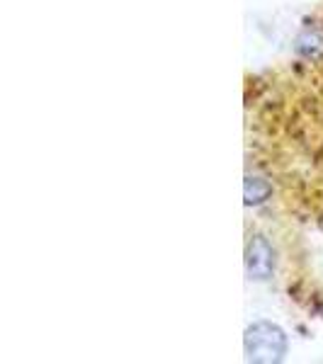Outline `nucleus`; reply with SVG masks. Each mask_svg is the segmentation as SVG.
I'll use <instances>...</instances> for the list:
<instances>
[{
	"instance_id": "1",
	"label": "nucleus",
	"mask_w": 323,
	"mask_h": 364,
	"mask_svg": "<svg viewBox=\"0 0 323 364\" xmlns=\"http://www.w3.org/2000/svg\"><path fill=\"white\" fill-rule=\"evenodd\" d=\"M290 352V338L277 323L258 321L245 328L243 336V355L245 362L258 364H277L285 362Z\"/></svg>"
},
{
	"instance_id": "2",
	"label": "nucleus",
	"mask_w": 323,
	"mask_h": 364,
	"mask_svg": "<svg viewBox=\"0 0 323 364\" xmlns=\"http://www.w3.org/2000/svg\"><path fill=\"white\" fill-rule=\"evenodd\" d=\"M245 274H248V279L253 282H268L270 277L275 274V248L272 243L260 236V233H255V236L248 238V243H245Z\"/></svg>"
},
{
	"instance_id": "3",
	"label": "nucleus",
	"mask_w": 323,
	"mask_h": 364,
	"mask_svg": "<svg viewBox=\"0 0 323 364\" xmlns=\"http://www.w3.org/2000/svg\"><path fill=\"white\" fill-rule=\"evenodd\" d=\"M243 197L245 207H258V204H265L272 197V185L265 178H258V175H248L243 185Z\"/></svg>"
}]
</instances>
